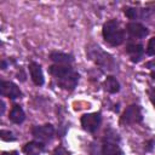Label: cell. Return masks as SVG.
Here are the masks:
<instances>
[{"label":"cell","mask_w":155,"mask_h":155,"mask_svg":"<svg viewBox=\"0 0 155 155\" xmlns=\"http://www.w3.org/2000/svg\"><path fill=\"white\" fill-rule=\"evenodd\" d=\"M102 34L104 40L111 46H119L125 41V31L117 19H109L103 24Z\"/></svg>","instance_id":"cell-2"},{"label":"cell","mask_w":155,"mask_h":155,"mask_svg":"<svg viewBox=\"0 0 155 155\" xmlns=\"http://www.w3.org/2000/svg\"><path fill=\"white\" fill-rule=\"evenodd\" d=\"M8 119H10V121H12L16 125L22 124L25 120V114H24V110L22 109V107L18 104H13L8 113Z\"/></svg>","instance_id":"cell-14"},{"label":"cell","mask_w":155,"mask_h":155,"mask_svg":"<svg viewBox=\"0 0 155 155\" xmlns=\"http://www.w3.org/2000/svg\"><path fill=\"white\" fill-rule=\"evenodd\" d=\"M126 53L128 54L130 59L133 63H138L144 54V47L142 44L131 42V44H127L126 46Z\"/></svg>","instance_id":"cell-10"},{"label":"cell","mask_w":155,"mask_h":155,"mask_svg":"<svg viewBox=\"0 0 155 155\" xmlns=\"http://www.w3.org/2000/svg\"><path fill=\"white\" fill-rule=\"evenodd\" d=\"M148 96H149V99H150V102L153 103V105L155 108V87H150L148 90Z\"/></svg>","instance_id":"cell-20"},{"label":"cell","mask_w":155,"mask_h":155,"mask_svg":"<svg viewBox=\"0 0 155 155\" xmlns=\"http://www.w3.org/2000/svg\"><path fill=\"white\" fill-rule=\"evenodd\" d=\"M17 76H18V79H19L21 81H25V74L23 73V70H22V69H21V75H18V74H17Z\"/></svg>","instance_id":"cell-22"},{"label":"cell","mask_w":155,"mask_h":155,"mask_svg":"<svg viewBox=\"0 0 155 155\" xmlns=\"http://www.w3.org/2000/svg\"><path fill=\"white\" fill-rule=\"evenodd\" d=\"M143 121V114H142V107L138 104H131L128 105L121 116V122L125 125H133V124H140Z\"/></svg>","instance_id":"cell-5"},{"label":"cell","mask_w":155,"mask_h":155,"mask_svg":"<svg viewBox=\"0 0 155 155\" xmlns=\"http://www.w3.org/2000/svg\"><path fill=\"white\" fill-rule=\"evenodd\" d=\"M150 76H151V79H153V80H155V70H151Z\"/></svg>","instance_id":"cell-25"},{"label":"cell","mask_w":155,"mask_h":155,"mask_svg":"<svg viewBox=\"0 0 155 155\" xmlns=\"http://www.w3.org/2000/svg\"><path fill=\"white\" fill-rule=\"evenodd\" d=\"M45 151V144L39 140H31L24 144L23 153L25 155H41Z\"/></svg>","instance_id":"cell-13"},{"label":"cell","mask_w":155,"mask_h":155,"mask_svg":"<svg viewBox=\"0 0 155 155\" xmlns=\"http://www.w3.org/2000/svg\"><path fill=\"white\" fill-rule=\"evenodd\" d=\"M31 134H33V137H34L36 140H39V142L46 144V143H48V142L52 140V138H53V136H54V127H53L51 124H45V125H40V126H34V127L31 128Z\"/></svg>","instance_id":"cell-6"},{"label":"cell","mask_w":155,"mask_h":155,"mask_svg":"<svg viewBox=\"0 0 155 155\" xmlns=\"http://www.w3.org/2000/svg\"><path fill=\"white\" fill-rule=\"evenodd\" d=\"M102 124V114L99 111L84 114L81 116V126L86 132H96Z\"/></svg>","instance_id":"cell-7"},{"label":"cell","mask_w":155,"mask_h":155,"mask_svg":"<svg viewBox=\"0 0 155 155\" xmlns=\"http://www.w3.org/2000/svg\"><path fill=\"white\" fill-rule=\"evenodd\" d=\"M103 86H104L105 91L109 92V93H117L120 91V84L116 80V78L113 76V75H109V76L105 78Z\"/></svg>","instance_id":"cell-15"},{"label":"cell","mask_w":155,"mask_h":155,"mask_svg":"<svg viewBox=\"0 0 155 155\" xmlns=\"http://www.w3.org/2000/svg\"><path fill=\"white\" fill-rule=\"evenodd\" d=\"M48 73L53 76L57 85L65 91H74L79 82V73L70 65L53 64L48 67Z\"/></svg>","instance_id":"cell-1"},{"label":"cell","mask_w":155,"mask_h":155,"mask_svg":"<svg viewBox=\"0 0 155 155\" xmlns=\"http://www.w3.org/2000/svg\"><path fill=\"white\" fill-rule=\"evenodd\" d=\"M0 137L5 142H13V140H16L15 134L11 131H7V130H1L0 131Z\"/></svg>","instance_id":"cell-17"},{"label":"cell","mask_w":155,"mask_h":155,"mask_svg":"<svg viewBox=\"0 0 155 155\" xmlns=\"http://www.w3.org/2000/svg\"><path fill=\"white\" fill-rule=\"evenodd\" d=\"M6 67H7V62H6L5 59H2V61H1V69H5Z\"/></svg>","instance_id":"cell-24"},{"label":"cell","mask_w":155,"mask_h":155,"mask_svg":"<svg viewBox=\"0 0 155 155\" xmlns=\"http://www.w3.org/2000/svg\"><path fill=\"white\" fill-rule=\"evenodd\" d=\"M87 54L91 57V59L101 68L107 70H113L115 68V61L114 58L105 51H103L98 45H94L93 47L87 48Z\"/></svg>","instance_id":"cell-4"},{"label":"cell","mask_w":155,"mask_h":155,"mask_svg":"<svg viewBox=\"0 0 155 155\" xmlns=\"http://www.w3.org/2000/svg\"><path fill=\"white\" fill-rule=\"evenodd\" d=\"M0 92L2 97H7L10 99H17L22 96V91L21 88L12 81H5L1 80V85H0Z\"/></svg>","instance_id":"cell-8"},{"label":"cell","mask_w":155,"mask_h":155,"mask_svg":"<svg viewBox=\"0 0 155 155\" xmlns=\"http://www.w3.org/2000/svg\"><path fill=\"white\" fill-rule=\"evenodd\" d=\"M28 69H29V74H30L33 82L36 86H42L45 82V78H44V73H42L40 64H38L36 62H31V63H29Z\"/></svg>","instance_id":"cell-11"},{"label":"cell","mask_w":155,"mask_h":155,"mask_svg":"<svg viewBox=\"0 0 155 155\" xmlns=\"http://www.w3.org/2000/svg\"><path fill=\"white\" fill-rule=\"evenodd\" d=\"M147 53L149 56H155V36L149 40L147 45Z\"/></svg>","instance_id":"cell-18"},{"label":"cell","mask_w":155,"mask_h":155,"mask_svg":"<svg viewBox=\"0 0 155 155\" xmlns=\"http://www.w3.org/2000/svg\"><path fill=\"white\" fill-rule=\"evenodd\" d=\"M119 143H120L119 134L113 128H109L108 131H105V134L103 137L101 155H122V150Z\"/></svg>","instance_id":"cell-3"},{"label":"cell","mask_w":155,"mask_h":155,"mask_svg":"<svg viewBox=\"0 0 155 155\" xmlns=\"http://www.w3.org/2000/svg\"><path fill=\"white\" fill-rule=\"evenodd\" d=\"M50 59L54 62L56 64L61 65H70L74 62V56L70 53L65 52H59V51H52L50 53Z\"/></svg>","instance_id":"cell-12"},{"label":"cell","mask_w":155,"mask_h":155,"mask_svg":"<svg viewBox=\"0 0 155 155\" xmlns=\"http://www.w3.org/2000/svg\"><path fill=\"white\" fill-rule=\"evenodd\" d=\"M140 10L136 8V7H125L124 8V13L127 18L130 19H137L138 17H140Z\"/></svg>","instance_id":"cell-16"},{"label":"cell","mask_w":155,"mask_h":155,"mask_svg":"<svg viewBox=\"0 0 155 155\" xmlns=\"http://www.w3.org/2000/svg\"><path fill=\"white\" fill-rule=\"evenodd\" d=\"M126 31L133 39H143L149 34V30L145 25H143L139 22H134V21L126 24Z\"/></svg>","instance_id":"cell-9"},{"label":"cell","mask_w":155,"mask_h":155,"mask_svg":"<svg viewBox=\"0 0 155 155\" xmlns=\"http://www.w3.org/2000/svg\"><path fill=\"white\" fill-rule=\"evenodd\" d=\"M1 155H18V151L13 150V151H4Z\"/></svg>","instance_id":"cell-23"},{"label":"cell","mask_w":155,"mask_h":155,"mask_svg":"<svg viewBox=\"0 0 155 155\" xmlns=\"http://www.w3.org/2000/svg\"><path fill=\"white\" fill-rule=\"evenodd\" d=\"M145 67L147 68H149V69H155V58L154 59H151L150 62H148V63H145Z\"/></svg>","instance_id":"cell-21"},{"label":"cell","mask_w":155,"mask_h":155,"mask_svg":"<svg viewBox=\"0 0 155 155\" xmlns=\"http://www.w3.org/2000/svg\"><path fill=\"white\" fill-rule=\"evenodd\" d=\"M154 147H155V138H151V139H149V140H147V142L144 143V150H145L147 153L151 151V150L154 149Z\"/></svg>","instance_id":"cell-19"}]
</instances>
